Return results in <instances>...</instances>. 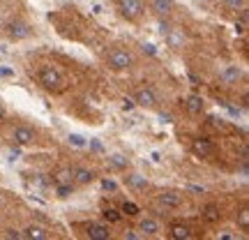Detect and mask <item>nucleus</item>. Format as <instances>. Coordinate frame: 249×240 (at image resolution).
Masks as SVG:
<instances>
[{
	"mask_svg": "<svg viewBox=\"0 0 249 240\" xmlns=\"http://www.w3.org/2000/svg\"><path fill=\"white\" fill-rule=\"evenodd\" d=\"M198 5H210V0H196Z\"/></svg>",
	"mask_w": 249,
	"mask_h": 240,
	"instance_id": "36",
	"label": "nucleus"
},
{
	"mask_svg": "<svg viewBox=\"0 0 249 240\" xmlns=\"http://www.w3.org/2000/svg\"><path fill=\"white\" fill-rule=\"evenodd\" d=\"M124 185L129 187V189L143 192V189L148 187V180H145V176H141V173H129V176H124Z\"/></svg>",
	"mask_w": 249,
	"mask_h": 240,
	"instance_id": "11",
	"label": "nucleus"
},
{
	"mask_svg": "<svg viewBox=\"0 0 249 240\" xmlns=\"http://www.w3.org/2000/svg\"><path fill=\"white\" fill-rule=\"evenodd\" d=\"M187 111L189 113H201L203 111V97H198V95H189L187 97Z\"/></svg>",
	"mask_w": 249,
	"mask_h": 240,
	"instance_id": "15",
	"label": "nucleus"
},
{
	"mask_svg": "<svg viewBox=\"0 0 249 240\" xmlns=\"http://www.w3.org/2000/svg\"><path fill=\"white\" fill-rule=\"evenodd\" d=\"M160 203L164 205V210L166 208H171V210H176V208H180L182 205V194H178V192H161L160 194Z\"/></svg>",
	"mask_w": 249,
	"mask_h": 240,
	"instance_id": "6",
	"label": "nucleus"
},
{
	"mask_svg": "<svg viewBox=\"0 0 249 240\" xmlns=\"http://www.w3.org/2000/svg\"><path fill=\"white\" fill-rule=\"evenodd\" d=\"M245 2L247 0H222V5L229 9H240V7H245Z\"/></svg>",
	"mask_w": 249,
	"mask_h": 240,
	"instance_id": "23",
	"label": "nucleus"
},
{
	"mask_svg": "<svg viewBox=\"0 0 249 240\" xmlns=\"http://www.w3.org/2000/svg\"><path fill=\"white\" fill-rule=\"evenodd\" d=\"M240 74H242V72L238 70V67H229V70H224L222 81H224V83H233V81L240 79Z\"/></svg>",
	"mask_w": 249,
	"mask_h": 240,
	"instance_id": "19",
	"label": "nucleus"
},
{
	"mask_svg": "<svg viewBox=\"0 0 249 240\" xmlns=\"http://www.w3.org/2000/svg\"><path fill=\"white\" fill-rule=\"evenodd\" d=\"M14 141H17L18 146H28V143L35 141V132H33L30 127H17V129H14Z\"/></svg>",
	"mask_w": 249,
	"mask_h": 240,
	"instance_id": "12",
	"label": "nucleus"
},
{
	"mask_svg": "<svg viewBox=\"0 0 249 240\" xmlns=\"http://www.w3.org/2000/svg\"><path fill=\"white\" fill-rule=\"evenodd\" d=\"M143 49H145V51H148V54H150V55H155V49H152V44H145V46H143Z\"/></svg>",
	"mask_w": 249,
	"mask_h": 240,
	"instance_id": "34",
	"label": "nucleus"
},
{
	"mask_svg": "<svg viewBox=\"0 0 249 240\" xmlns=\"http://www.w3.org/2000/svg\"><path fill=\"white\" fill-rule=\"evenodd\" d=\"M102 187H104L107 192H116V189H118V185H116V183H113V180H108V178H104V180H102Z\"/></svg>",
	"mask_w": 249,
	"mask_h": 240,
	"instance_id": "28",
	"label": "nucleus"
},
{
	"mask_svg": "<svg viewBox=\"0 0 249 240\" xmlns=\"http://www.w3.org/2000/svg\"><path fill=\"white\" fill-rule=\"evenodd\" d=\"M71 176H74V180L79 183V185H90L92 180L97 178V173L92 169H86V166H79V169L71 171Z\"/></svg>",
	"mask_w": 249,
	"mask_h": 240,
	"instance_id": "10",
	"label": "nucleus"
},
{
	"mask_svg": "<svg viewBox=\"0 0 249 240\" xmlns=\"http://www.w3.org/2000/svg\"><path fill=\"white\" fill-rule=\"evenodd\" d=\"M192 150H194L198 157H210L214 152V143L210 141V139H196V141L192 143Z\"/></svg>",
	"mask_w": 249,
	"mask_h": 240,
	"instance_id": "8",
	"label": "nucleus"
},
{
	"mask_svg": "<svg viewBox=\"0 0 249 240\" xmlns=\"http://www.w3.org/2000/svg\"><path fill=\"white\" fill-rule=\"evenodd\" d=\"M111 164L118 166V169H127V160H124L123 155H113V157H111Z\"/></svg>",
	"mask_w": 249,
	"mask_h": 240,
	"instance_id": "26",
	"label": "nucleus"
},
{
	"mask_svg": "<svg viewBox=\"0 0 249 240\" xmlns=\"http://www.w3.org/2000/svg\"><path fill=\"white\" fill-rule=\"evenodd\" d=\"M86 233H88V238H92V240H108L113 236L107 224H97V222L88 224V226H86Z\"/></svg>",
	"mask_w": 249,
	"mask_h": 240,
	"instance_id": "5",
	"label": "nucleus"
},
{
	"mask_svg": "<svg viewBox=\"0 0 249 240\" xmlns=\"http://www.w3.org/2000/svg\"><path fill=\"white\" fill-rule=\"evenodd\" d=\"M30 35H33V30H30L28 23H23V21L9 23V37H12V39H28Z\"/></svg>",
	"mask_w": 249,
	"mask_h": 240,
	"instance_id": "7",
	"label": "nucleus"
},
{
	"mask_svg": "<svg viewBox=\"0 0 249 240\" xmlns=\"http://www.w3.org/2000/svg\"><path fill=\"white\" fill-rule=\"evenodd\" d=\"M134 102L143 109H155L160 99H157V95H155V90L145 86V88H139L136 92H134Z\"/></svg>",
	"mask_w": 249,
	"mask_h": 240,
	"instance_id": "4",
	"label": "nucleus"
},
{
	"mask_svg": "<svg viewBox=\"0 0 249 240\" xmlns=\"http://www.w3.org/2000/svg\"><path fill=\"white\" fill-rule=\"evenodd\" d=\"M9 238H23V231H14V229H7Z\"/></svg>",
	"mask_w": 249,
	"mask_h": 240,
	"instance_id": "32",
	"label": "nucleus"
},
{
	"mask_svg": "<svg viewBox=\"0 0 249 240\" xmlns=\"http://www.w3.org/2000/svg\"><path fill=\"white\" fill-rule=\"evenodd\" d=\"M74 176H71V169H60L55 173V183H71Z\"/></svg>",
	"mask_w": 249,
	"mask_h": 240,
	"instance_id": "20",
	"label": "nucleus"
},
{
	"mask_svg": "<svg viewBox=\"0 0 249 240\" xmlns=\"http://www.w3.org/2000/svg\"><path fill=\"white\" fill-rule=\"evenodd\" d=\"M161 120H164V123H171V113H161Z\"/></svg>",
	"mask_w": 249,
	"mask_h": 240,
	"instance_id": "35",
	"label": "nucleus"
},
{
	"mask_svg": "<svg viewBox=\"0 0 249 240\" xmlns=\"http://www.w3.org/2000/svg\"><path fill=\"white\" fill-rule=\"evenodd\" d=\"M107 65L113 72L129 70L134 65V55L129 54L127 49H113V51H108V55H107Z\"/></svg>",
	"mask_w": 249,
	"mask_h": 240,
	"instance_id": "2",
	"label": "nucleus"
},
{
	"mask_svg": "<svg viewBox=\"0 0 249 240\" xmlns=\"http://www.w3.org/2000/svg\"><path fill=\"white\" fill-rule=\"evenodd\" d=\"M152 7H155V12L157 14H171V9H173V0H150Z\"/></svg>",
	"mask_w": 249,
	"mask_h": 240,
	"instance_id": "16",
	"label": "nucleus"
},
{
	"mask_svg": "<svg viewBox=\"0 0 249 240\" xmlns=\"http://www.w3.org/2000/svg\"><path fill=\"white\" fill-rule=\"evenodd\" d=\"M124 238H129V240H139L141 236H136V233H124Z\"/></svg>",
	"mask_w": 249,
	"mask_h": 240,
	"instance_id": "33",
	"label": "nucleus"
},
{
	"mask_svg": "<svg viewBox=\"0 0 249 240\" xmlns=\"http://www.w3.org/2000/svg\"><path fill=\"white\" fill-rule=\"evenodd\" d=\"M120 217H123V215L118 213V210H113V208H107V210H104V220H107L108 224L120 222Z\"/></svg>",
	"mask_w": 249,
	"mask_h": 240,
	"instance_id": "21",
	"label": "nucleus"
},
{
	"mask_svg": "<svg viewBox=\"0 0 249 240\" xmlns=\"http://www.w3.org/2000/svg\"><path fill=\"white\" fill-rule=\"evenodd\" d=\"M238 224H240L242 231H249V210H242L240 217H238Z\"/></svg>",
	"mask_w": 249,
	"mask_h": 240,
	"instance_id": "24",
	"label": "nucleus"
},
{
	"mask_svg": "<svg viewBox=\"0 0 249 240\" xmlns=\"http://www.w3.org/2000/svg\"><path fill=\"white\" fill-rule=\"evenodd\" d=\"M23 238H30V240H46L51 238V233L46 231L44 226H39V224H30L23 229Z\"/></svg>",
	"mask_w": 249,
	"mask_h": 240,
	"instance_id": "9",
	"label": "nucleus"
},
{
	"mask_svg": "<svg viewBox=\"0 0 249 240\" xmlns=\"http://www.w3.org/2000/svg\"><path fill=\"white\" fill-rule=\"evenodd\" d=\"M2 118H5V109L0 107V120H2Z\"/></svg>",
	"mask_w": 249,
	"mask_h": 240,
	"instance_id": "37",
	"label": "nucleus"
},
{
	"mask_svg": "<svg viewBox=\"0 0 249 240\" xmlns=\"http://www.w3.org/2000/svg\"><path fill=\"white\" fill-rule=\"evenodd\" d=\"M28 183H30L33 187H39V189H44V187H46V180L42 178V176H37V173H35V176H30V178H28Z\"/></svg>",
	"mask_w": 249,
	"mask_h": 240,
	"instance_id": "25",
	"label": "nucleus"
},
{
	"mask_svg": "<svg viewBox=\"0 0 249 240\" xmlns=\"http://www.w3.org/2000/svg\"><path fill=\"white\" fill-rule=\"evenodd\" d=\"M171 28H173V26H171L169 21H166V18H161V21H160V33H161V35H166V33H169Z\"/></svg>",
	"mask_w": 249,
	"mask_h": 240,
	"instance_id": "31",
	"label": "nucleus"
},
{
	"mask_svg": "<svg viewBox=\"0 0 249 240\" xmlns=\"http://www.w3.org/2000/svg\"><path fill=\"white\" fill-rule=\"evenodd\" d=\"M245 30H247V14H242V18L240 21H235V33H245Z\"/></svg>",
	"mask_w": 249,
	"mask_h": 240,
	"instance_id": "27",
	"label": "nucleus"
},
{
	"mask_svg": "<svg viewBox=\"0 0 249 240\" xmlns=\"http://www.w3.org/2000/svg\"><path fill=\"white\" fill-rule=\"evenodd\" d=\"M171 238H176V240L192 238V229H189V226H182V224H178V226H173V229H171Z\"/></svg>",
	"mask_w": 249,
	"mask_h": 240,
	"instance_id": "17",
	"label": "nucleus"
},
{
	"mask_svg": "<svg viewBox=\"0 0 249 240\" xmlns=\"http://www.w3.org/2000/svg\"><path fill=\"white\" fill-rule=\"evenodd\" d=\"M55 194H58V199H67V196L74 194V185L71 183H58L55 185Z\"/></svg>",
	"mask_w": 249,
	"mask_h": 240,
	"instance_id": "18",
	"label": "nucleus"
},
{
	"mask_svg": "<svg viewBox=\"0 0 249 240\" xmlns=\"http://www.w3.org/2000/svg\"><path fill=\"white\" fill-rule=\"evenodd\" d=\"M205 217H208L210 222H214V220L219 217V215H217V210H214V205H208V208H205Z\"/></svg>",
	"mask_w": 249,
	"mask_h": 240,
	"instance_id": "29",
	"label": "nucleus"
},
{
	"mask_svg": "<svg viewBox=\"0 0 249 240\" xmlns=\"http://www.w3.org/2000/svg\"><path fill=\"white\" fill-rule=\"evenodd\" d=\"M164 37H166V46H171V49H180V46L185 44V35L180 30H176V28H171Z\"/></svg>",
	"mask_w": 249,
	"mask_h": 240,
	"instance_id": "13",
	"label": "nucleus"
},
{
	"mask_svg": "<svg viewBox=\"0 0 249 240\" xmlns=\"http://www.w3.org/2000/svg\"><path fill=\"white\" fill-rule=\"evenodd\" d=\"M39 83H42V88L51 90V92H62L65 90V76H62L58 70L53 67H44V70L39 72Z\"/></svg>",
	"mask_w": 249,
	"mask_h": 240,
	"instance_id": "1",
	"label": "nucleus"
},
{
	"mask_svg": "<svg viewBox=\"0 0 249 240\" xmlns=\"http://www.w3.org/2000/svg\"><path fill=\"white\" fill-rule=\"evenodd\" d=\"M141 231L143 236H157L160 233V222L152 220V217H145V220H141Z\"/></svg>",
	"mask_w": 249,
	"mask_h": 240,
	"instance_id": "14",
	"label": "nucleus"
},
{
	"mask_svg": "<svg viewBox=\"0 0 249 240\" xmlns=\"http://www.w3.org/2000/svg\"><path fill=\"white\" fill-rule=\"evenodd\" d=\"M118 14L127 21H139L143 14V2L141 0H118L116 2Z\"/></svg>",
	"mask_w": 249,
	"mask_h": 240,
	"instance_id": "3",
	"label": "nucleus"
},
{
	"mask_svg": "<svg viewBox=\"0 0 249 240\" xmlns=\"http://www.w3.org/2000/svg\"><path fill=\"white\" fill-rule=\"evenodd\" d=\"M123 215H129V217H136L139 215V205L132 203V201H124L123 203Z\"/></svg>",
	"mask_w": 249,
	"mask_h": 240,
	"instance_id": "22",
	"label": "nucleus"
},
{
	"mask_svg": "<svg viewBox=\"0 0 249 240\" xmlns=\"http://www.w3.org/2000/svg\"><path fill=\"white\" fill-rule=\"evenodd\" d=\"M70 141L74 143V146H79V148H83V146H86V141H83V136H79V134H71V136H70Z\"/></svg>",
	"mask_w": 249,
	"mask_h": 240,
	"instance_id": "30",
	"label": "nucleus"
}]
</instances>
